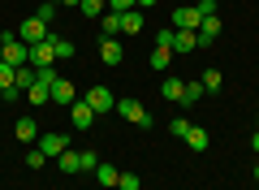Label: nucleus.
Segmentation results:
<instances>
[{"label":"nucleus","instance_id":"nucleus-13","mask_svg":"<svg viewBox=\"0 0 259 190\" xmlns=\"http://www.w3.org/2000/svg\"><path fill=\"white\" fill-rule=\"evenodd\" d=\"M13 134H18V143H26V147H35V143H39V126H35L30 117H18Z\"/></svg>","mask_w":259,"mask_h":190},{"label":"nucleus","instance_id":"nucleus-10","mask_svg":"<svg viewBox=\"0 0 259 190\" xmlns=\"http://www.w3.org/2000/svg\"><path fill=\"white\" fill-rule=\"evenodd\" d=\"M0 95H5V100H18V95H22V91H18V69L5 65V61H0Z\"/></svg>","mask_w":259,"mask_h":190},{"label":"nucleus","instance_id":"nucleus-27","mask_svg":"<svg viewBox=\"0 0 259 190\" xmlns=\"http://www.w3.org/2000/svg\"><path fill=\"white\" fill-rule=\"evenodd\" d=\"M199 95H207L203 91V82L194 78V82H186V104H199Z\"/></svg>","mask_w":259,"mask_h":190},{"label":"nucleus","instance_id":"nucleus-3","mask_svg":"<svg viewBox=\"0 0 259 190\" xmlns=\"http://www.w3.org/2000/svg\"><path fill=\"white\" fill-rule=\"evenodd\" d=\"M82 100H87V108H91L95 117H104V112H112V108H117V95H112L108 87H91V91L82 95Z\"/></svg>","mask_w":259,"mask_h":190},{"label":"nucleus","instance_id":"nucleus-22","mask_svg":"<svg viewBox=\"0 0 259 190\" xmlns=\"http://www.w3.org/2000/svg\"><path fill=\"white\" fill-rule=\"evenodd\" d=\"M52 39V48H56V61H69L74 56V39H65V35H48Z\"/></svg>","mask_w":259,"mask_h":190},{"label":"nucleus","instance_id":"nucleus-32","mask_svg":"<svg viewBox=\"0 0 259 190\" xmlns=\"http://www.w3.org/2000/svg\"><path fill=\"white\" fill-rule=\"evenodd\" d=\"M151 5H160V0H134V9H143V13H147Z\"/></svg>","mask_w":259,"mask_h":190},{"label":"nucleus","instance_id":"nucleus-11","mask_svg":"<svg viewBox=\"0 0 259 190\" xmlns=\"http://www.w3.org/2000/svg\"><path fill=\"white\" fill-rule=\"evenodd\" d=\"M121 61H125L121 39H104V44H100V65H108V69H112V65H121Z\"/></svg>","mask_w":259,"mask_h":190},{"label":"nucleus","instance_id":"nucleus-29","mask_svg":"<svg viewBox=\"0 0 259 190\" xmlns=\"http://www.w3.org/2000/svg\"><path fill=\"white\" fill-rule=\"evenodd\" d=\"M26 164H30V169H44V164H48V156L39 151V147H30V151H26Z\"/></svg>","mask_w":259,"mask_h":190},{"label":"nucleus","instance_id":"nucleus-2","mask_svg":"<svg viewBox=\"0 0 259 190\" xmlns=\"http://www.w3.org/2000/svg\"><path fill=\"white\" fill-rule=\"evenodd\" d=\"M112 112H117L121 121H130V126H143V130L151 126V112L143 108L139 100H117V108H112Z\"/></svg>","mask_w":259,"mask_h":190},{"label":"nucleus","instance_id":"nucleus-23","mask_svg":"<svg viewBox=\"0 0 259 190\" xmlns=\"http://www.w3.org/2000/svg\"><path fill=\"white\" fill-rule=\"evenodd\" d=\"M186 143H190V151H207V130H199V126H190V134H186Z\"/></svg>","mask_w":259,"mask_h":190},{"label":"nucleus","instance_id":"nucleus-25","mask_svg":"<svg viewBox=\"0 0 259 190\" xmlns=\"http://www.w3.org/2000/svg\"><path fill=\"white\" fill-rule=\"evenodd\" d=\"M168 134H173V138H186V134H190V121H186V117H173V121H168Z\"/></svg>","mask_w":259,"mask_h":190},{"label":"nucleus","instance_id":"nucleus-28","mask_svg":"<svg viewBox=\"0 0 259 190\" xmlns=\"http://www.w3.org/2000/svg\"><path fill=\"white\" fill-rule=\"evenodd\" d=\"M35 18L52 26V22H56V5H48V0H44V5H39V9H35Z\"/></svg>","mask_w":259,"mask_h":190},{"label":"nucleus","instance_id":"nucleus-24","mask_svg":"<svg viewBox=\"0 0 259 190\" xmlns=\"http://www.w3.org/2000/svg\"><path fill=\"white\" fill-rule=\"evenodd\" d=\"M199 82H203V91H221V87H225V73H221V69H207Z\"/></svg>","mask_w":259,"mask_h":190},{"label":"nucleus","instance_id":"nucleus-33","mask_svg":"<svg viewBox=\"0 0 259 190\" xmlns=\"http://www.w3.org/2000/svg\"><path fill=\"white\" fill-rule=\"evenodd\" d=\"M250 147H255V151H259V130H255V134H250Z\"/></svg>","mask_w":259,"mask_h":190},{"label":"nucleus","instance_id":"nucleus-31","mask_svg":"<svg viewBox=\"0 0 259 190\" xmlns=\"http://www.w3.org/2000/svg\"><path fill=\"white\" fill-rule=\"evenodd\" d=\"M134 9V0H108V13H130Z\"/></svg>","mask_w":259,"mask_h":190},{"label":"nucleus","instance_id":"nucleus-8","mask_svg":"<svg viewBox=\"0 0 259 190\" xmlns=\"http://www.w3.org/2000/svg\"><path fill=\"white\" fill-rule=\"evenodd\" d=\"M74 100H82V95L74 91V82H69V78H56V82H52V104H61V108H69Z\"/></svg>","mask_w":259,"mask_h":190},{"label":"nucleus","instance_id":"nucleus-16","mask_svg":"<svg viewBox=\"0 0 259 190\" xmlns=\"http://www.w3.org/2000/svg\"><path fill=\"white\" fill-rule=\"evenodd\" d=\"M56 164H61V173H82V169H87V164H82V151H74V147L56 156Z\"/></svg>","mask_w":259,"mask_h":190},{"label":"nucleus","instance_id":"nucleus-9","mask_svg":"<svg viewBox=\"0 0 259 190\" xmlns=\"http://www.w3.org/2000/svg\"><path fill=\"white\" fill-rule=\"evenodd\" d=\"M48 35H52V30H48ZM52 61H56V48H52V39H44V44H35V48H30V65H35V69H48Z\"/></svg>","mask_w":259,"mask_h":190},{"label":"nucleus","instance_id":"nucleus-17","mask_svg":"<svg viewBox=\"0 0 259 190\" xmlns=\"http://www.w3.org/2000/svg\"><path fill=\"white\" fill-rule=\"evenodd\" d=\"M160 95H164V100H173V104H186V82H182V78H164Z\"/></svg>","mask_w":259,"mask_h":190},{"label":"nucleus","instance_id":"nucleus-30","mask_svg":"<svg viewBox=\"0 0 259 190\" xmlns=\"http://www.w3.org/2000/svg\"><path fill=\"white\" fill-rule=\"evenodd\" d=\"M194 9H199V18H216V0H199Z\"/></svg>","mask_w":259,"mask_h":190},{"label":"nucleus","instance_id":"nucleus-26","mask_svg":"<svg viewBox=\"0 0 259 190\" xmlns=\"http://www.w3.org/2000/svg\"><path fill=\"white\" fill-rule=\"evenodd\" d=\"M117 186H121V190H143V177H139V173H121Z\"/></svg>","mask_w":259,"mask_h":190},{"label":"nucleus","instance_id":"nucleus-35","mask_svg":"<svg viewBox=\"0 0 259 190\" xmlns=\"http://www.w3.org/2000/svg\"><path fill=\"white\" fill-rule=\"evenodd\" d=\"M186 5H199V0H186Z\"/></svg>","mask_w":259,"mask_h":190},{"label":"nucleus","instance_id":"nucleus-4","mask_svg":"<svg viewBox=\"0 0 259 190\" xmlns=\"http://www.w3.org/2000/svg\"><path fill=\"white\" fill-rule=\"evenodd\" d=\"M18 39H22V44H26V48L44 44V39H48V22H39V18H26V22H22V26H18Z\"/></svg>","mask_w":259,"mask_h":190},{"label":"nucleus","instance_id":"nucleus-6","mask_svg":"<svg viewBox=\"0 0 259 190\" xmlns=\"http://www.w3.org/2000/svg\"><path fill=\"white\" fill-rule=\"evenodd\" d=\"M35 147L48 156V160H56L61 151H69V138H65V134H39V143H35Z\"/></svg>","mask_w":259,"mask_h":190},{"label":"nucleus","instance_id":"nucleus-15","mask_svg":"<svg viewBox=\"0 0 259 190\" xmlns=\"http://www.w3.org/2000/svg\"><path fill=\"white\" fill-rule=\"evenodd\" d=\"M48 100H52V82L35 78V87L26 91V104H35V108H39V104H48Z\"/></svg>","mask_w":259,"mask_h":190},{"label":"nucleus","instance_id":"nucleus-34","mask_svg":"<svg viewBox=\"0 0 259 190\" xmlns=\"http://www.w3.org/2000/svg\"><path fill=\"white\" fill-rule=\"evenodd\" d=\"M48 5H61V0H48Z\"/></svg>","mask_w":259,"mask_h":190},{"label":"nucleus","instance_id":"nucleus-14","mask_svg":"<svg viewBox=\"0 0 259 190\" xmlns=\"http://www.w3.org/2000/svg\"><path fill=\"white\" fill-rule=\"evenodd\" d=\"M143 26H147V18H143V9H130V13H121V35H139Z\"/></svg>","mask_w":259,"mask_h":190},{"label":"nucleus","instance_id":"nucleus-37","mask_svg":"<svg viewBox=\"0 0 259 190\" xmlns=\"http://www.w3.org/2000/svg\"><path fill=\"white\" fill-rule=\"evenodd\" d=\"M255 177H259V164H255Z\"/></svg>","mask_w":259,"mask_h":190},{"label":"nucleus","instance_id":"nucleus-19","mask_svg":"<svg viewBox=\"0 0 259 190\" xmlns=\"http://www.w3.org/2000/svg\"><path fill=\"white\" fill-rule=\"evenodd\" d=\"M147 65H151V69H160V73H164L168 65H173V48H151V56H147Z\"/></svg>","mask_w":259,"mask_h":190},{"label":"nucleus","instance_id":"nucleus-36","mask_svg":"<svg viewBox=\"0 0 259 190\" xmlns=\"http://www.w3.org/2000/svg\"><path fill=\"white\" fill-rule=\"evenodd\" d=\"M0 48H5V35H0Z\"/></svg>","mask_w":259,"mask_h":190},{"label":"nucleus","instance_id":"nucleus-5","mask_svg":"<svg viewBox=\"0 0 259 190\" xmlns=\"http://www.w3.org/2000/svg\"><path fill=\"white\" fill-rule=\"evenodd\" d=\"M173 56H190V52H199V30H177L173 26Z\"/></svg>","mask_w":259,"mask_h":190},{"label":"nucleus","instance_id":"nucleus-1","mask_svg":"<svg viewBox=\"0 0 259 190\" xmlns=\"http://www.w3.org/2000/svg\"><path fill=\"white\" fill-rule=\"evenodd\" d=\"M0 61L13 65V69H22V65H30V48L22 44L18 35H5V48H0Z\"/></svg>","mask_w":259,"mask_h":190},{"label":"nucleus","instance_id":"nucleus-7","mask_svg":"<svg viewBox=\"0 0 259 190\" xmlns=\"http://www.w3.org/2000/svg\"><path fill=\"white\" fill-rule=\"evenodd\" d=\"M173 26L177 30H199V26H203V18H199L194 5H182V9H173Z\"/></svg>","mask_w":259,"mask_h":190},{"label":"nucleus","instance_id":"nucleus-18","mask_svg":"<svg viewBox=\"0 0 259 190\" xmlns=\"http://www.w3.org/2000/svg\"><path fill=\"white\" fill-rule=\"evenodd\" d=\"M78 13H82V18H91V22H100L104 13H108V0H82V5H78Z\"/></svg>","mask_w":259,"mask_h":190},{"label":"nucleus","instance_id":"nucleus-21","mask_svg":"<svg viewBox=\"0 0 259 190\" xmlns=\"http://www.w3.org/2000/svg\"><path fill=\"white\" fill-rule=\"evenodd\" d=\"M100 30H104V39H117V35H121V13H104V18H100Z\"/></svg>","mask_w":259,"mask_h":190},{"label":"nucleus","instance_id":"nucleus-12","mask_svg":"<svg viewBox=\"0 0 259 190\" xmlns=\"http://www.w3.org/2000/svg\"><path fill=\"white\" fill-rule=\"evenodd\" d=\"M69 121H74V130H91V126H95V112L87 108V100H74V104H69Z\"/></svg>","mask_w":259,"mask_h":190},{"label":"nucleus","instance_id":"nucleus-20","mask_svg":"<svg viewBox=\"0 0 259 190\" xmlns=\"http://www.w3.org/2000/svg\"><path fill=\"white\" fill-rule=\"evenodd\" d=\"M117 177H121V169L117 164H95V181H100V186H117Z\"/></svg>","mask_w":259,"mask_h":190}]
</instances>
